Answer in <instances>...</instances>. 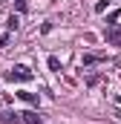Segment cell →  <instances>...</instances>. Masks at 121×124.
<instances>
[{
  "label": "cell",
  "instance_id": "9",
  "mask_svg": "<svg viewBox=\"0 0 121 124\" xmlns=\"http://www.w3.org/2000/svg\"><path fill=\"white\" fill-rule=\"evenodd\" d=\"M107 6H110V0H98V3H95V12H104Z\"/></svg>",
  "mask_w": 121,
  "mask_h": 124
},
{
  "label": "cell",
  "instance_id": "8",
  "mask_svg": "<svg viewBox=\"0 0 121 124\" xmlns=\"http://www.w3.org/2000/svg\"><path fill=\"white\" fill-rule=\"evenodd\" d=\"M15 3H17V12H20V15L29 12V0H15Z\"/></svg>",
  "mask_w": 121,
  "mask_h": 124
},
{
  "label": "cell",
  "instance_id": "7",
  "mask_svg": "<svg viewBox=\"0 0 121 124\" xmlns=\"http://www.w3.org/2000/svg\"><path fill=\"white\" fill-rule=\"evenodd\" d=\"M23 118H26V124H43L38 113H23Z\"/></svg>",
  "mask_w": 121,
  "mask_h": 124
},
{
  "label": "cell",
  "instance_id": "3",
  "mask_svg": "<svg viewBox=\"0 0 121 124\" xmlns=\"http://www.w3.org/2000/svg\"><path fill=\"white\" fill-rule=\"evenodd\" d=\"M0 124H26L23 113H0Z\"/></svg>",
  "mask_w": 121,
  "mask_h": 124
},
{
  "label": "cell",
  "instance_id": "5",
  "mask_svg": "<svg viewBox=\"0 0 121 124\" xmlns=\"http://www.w3.org/2000/svg\"><path fill=\"white\" fill-rule=\"evenodd\" d=\"M17 95H20L23 101H29V104H35V107H38V101H40V98H38V93H17Z\"/></svg>",
  "mask_w": 121,
  "mask_h": 124
},
{
  "label": "cell",
  "instance_id": "6",
  "mask_svg": "<svg viewBox=\"0 0 121 124\" xmlns=\"http://www.w3.org/2000/svg\"><path fill=\"white\" fill-rule=\"evenodd\" d=\"M15 29H17V15L12 12V15H9V20H6V32H15Z\"/></svg>",
  "mask_w": 121,
  "mask_h": 124
},
{
  "label": "cell",
  "instance_id": "2",
  "mask_svg": "<svg viewBox=\"0 0 121 124\" xmlns=\"http://www.w3.org/2000/svg\"><path fill=\"white\" fill-rule=\"evenodd\" d=\"M104 38H107V43H113V46H121V26H107L104 29Z\"/></svg>",
  "mask_w": 121,
  "mask_h": 124
},
{
  "label": "cell",
  "instance_id": "10",
  "mask_svg": "<svg viewBox=\"0 0 121 124\" xmlns=\"http://www.w3.org/2000/svg\"><path fill=\"white\" fill-rule=\"evenodd\" d=\"M49 69H55V72H58V69H60V63H58V58H55V55L49 58Z\"/></svg>",
  "mask_w": 121,
  "mask_h": 124
},
{
  "label": "cell",
  "instance_id": "11",
  "mask_svg": "<svg viewBox=\"0 0 121 124\" xmlns=\"http://www.w3.org/2000/svg\"><path fill=\"white\" fill-rule=\"evenodd\" d=\"M9 35H12V32H6V35H0V46H6V43H9Z\"/></svg>",
  "mask_w": 121,
  "mask_h": 124
},
{
  "label": "cell",
  "instance_id": "12",
  "mask_svg": "<svg viewBox=\"0 0 121 124\" xmlns=\"http://www.w3.org/2000/svg\"><path fill=\"white\" fill-rule=\"evenodd\" d=\"M3 3H6V0H0V6H3Z\"/></svg>",
  "mask_w": 121,
  "mask_h": 124
},
{
  "label": "cell",
  "instance_id": "1",
  "mask_svg": "<svg viewBox=\"0 0 121 124\" xmlns=\"http://www.w3.org/2000/svg\"><path fill=\"white\" fill-rule=\"evenodd\" d=\"M6 78H9V81H17V84H23V81H32V78H35V72H32L29 66H23V63H20V66L9 69V72H6Z\"/></svg>",
  "mask_w": 121,
  "mask_h": 124
},
{
  "label": "cell",
  "instance_id": "4",
  "mask_svg": "<svg viewBox=\"0 0 121 124\" xmlns=\"http://www.w3.org/2000/svg\"><path fill=\"white\" fill-rule=\"evenodd\" d=\"M101 61H107V52H87V55L81 58L84 66H92V63H101Z\"/></svg>",
  "mask_w": 121,
  "mask_h": 124
}]
</instances>
